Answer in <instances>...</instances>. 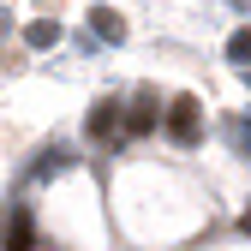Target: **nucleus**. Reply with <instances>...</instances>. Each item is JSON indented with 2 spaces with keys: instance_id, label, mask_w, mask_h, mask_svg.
Instances as JSON below:
<instances>
[{
  "instance_id": "obj_1",
  "label": "nucleus",
  "mask_w": 251,
  "mask_h": 251,
  "mask_svg": "<svg viewBox=\"0 0 251 251\" xmlns=\"http://www.w3.org/2000/svg\"><path fill=\"white\" fill-rule=\"evenodd\" d=\"M162 132H168V144H179V150H198V144H203V102H198V96H174L168 114H162Z\"/></svg>"
},
{
  "instance_id": "obj_2",
  "label": "nucleus",
  "mask_w": 251,
  "mask_h": 251,
  "mask_svg": "<svg viewBox=\"0 0 251 251\" xmlns=\"http://www.w3.org/2000/svg\"><path fill=\"white\" fill-rule=\"evenodd\" d=\"M162 126V108H155V96L144 90V96L126 108V120H120V138H144V132H155Z\"/></svg>"
},
{
  "instance_id": "obj_3",
  "label": "nucleus",
  "mask_w": 251,
  "mask_h": 251,
  "mask_svg": "<svg viewBox=\"0 0 251 251\" xmlns=\"http://www.w3.org/2000/svg\"><path fill=\"white\" fill-rule=\"evenodd\" d=\"M120 120H126V108H120L114 96H102L96 108H90V120H84V138H90V144H102V138H114V132H120Z\"/></svg>"
},
{
  "instance_id": "obj_4",
  "label": "nucleus",
  "mask_w": 251,
  "mask_h": 251,
  "mask_svg": "<svg viewBox=\"0 0 251 251\" xmlns=\"http://www.w3.org/2000/svg\"><path fill=\"white\" fill-rule=\"evenodd\" d=\"M0 245H6V251H36V227H30V209H24V203H12V209H6Z\"/></svg>"
},
{
  "instance_id": "obj_5",
  "label": "nucleus",
  "mask_w": 251,
  "mask_h": 251,
  "mask_svg": "<svg viewBox=\"0 0 251 251\" xmlns=\"http://www.w3.org/2000/svg\"><path fill=\"white\" fill-rule=\"evenodd\" d=\"M90 30H96V42H126V18L114 6H96V12H90Z\"/></svg>"
},
{
  "instance_id": "obj_6",
  "label": "nucleus",
  "mask_w": 251,
  "mask_h": 251,
  "mask_svg": "<svg viewBox=\"0 0 251 251\" xmlns=\"http://www.w3.org/2000/svg\"><path fill=\"white\" fill-rule=\"evenodd\" d=\"M54 42H60V24H54V18H30V24H24V48L42 54V48H54Z\"/></svg>"
},
{
  "instance_id": "obj_7",
  "label": "nucleus",
  "mask_w": 251,
  "mask_h": 251,
  "mask_svg": "<svg viewBox=\"0 0 251 251\" xmlns=\"http://www.w3.org/2000/svg\"><path fill=\"white\" fill-rule=\"evenodd\" d=\"M60 168H72V150H66V144H48L42 162L30 168V179H48V174H60Z\"/></svg>"
},
{
  "instance_id": "obj_8",
  "label": "nucleus",
  "mask_w": 251,
  "mask_h": 251,
  "mask_svg": "<svg viewBox=\"0 0 251 251\" xmlns=\"http://www.w3.org/2000/svg\"><path fill=\"white\" fill-rule=\"evenodd\" d=\"M222 132H227V144H233V155H245V162H251V114H233V120L222 126Z\"/></svg>"
},
{
  "instance_id": "obj_9",
  "label": "nucleus",
  "mask_w": 251,
  "mask_h": 251,
  "mask_svg": "<svg viewBox=\"0 0 251 251\" xmlns=\"http://www.w3.org/2000/svg\"><path fill=\"white\" fill-rule=\"evenodd\" d=\"M227 60H233V66H239V72L251 66V24H239V30H233V36H227Z\"/></svg>"
},
{
  "instance_id": "obj_10",
  "label": "nucleus",
  "mask_w": 251,
  "mask_h": 251,
  "mask_svg": "<svg viewBox=\"0 0 251 251\" xmlns=\"http://www.w3.org/2000/svg\"><path fill=\"white\" fill-rule=\"evenodd\" d=\"M227 6H233V12H245V18H251V0H227Z\"/></svg>"
},
{
  "instance_id": "obj_11",
  "label": "nucleus",
  "mask_w": 251,
  "mask_h": 251,
  "mask_svg": "<svg viewBox=\"0 0 251 251\" xmlns=\"http://www.w3.org/2000/svg\"><path fill=\"white\" fill-rule=\"evenodd\" d=\"M239 227H245V233H251V209H245V215H239Z\"/></svg>"
},
{
  "instance_id": "obj_12",
  "label": "nucleus",
  "mask_w": 251,
  "mask_h": 251,
  "mask_svg": "<svg viewBox=\"0 0 251 251\" xmlns=\"http://www.w3.org/2000/svg\"><path fill=\"white\" fill-rule=\"evenodd\" d=\"M0 30H6V12H0Z\"/></svg>"
},
{
  "instance_id": "obj_13",
  "label": "nucleus",
  "mask_w": 251,
  "mask_h": 251,
  "mask_svg": "<svg viewBox=\"0 0 251 251\" xmlns=\"http://www.w3.org/2000/svg\"><path fill=\"white\" fill-rule=\"evenodd\" d=\"M245 84H251V66H245Z\"/></svg>"
}]
</instances>
